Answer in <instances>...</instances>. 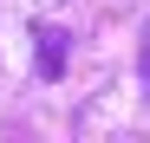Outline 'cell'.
<instances>
[{"label":"cell","instance_id":"cell-1","mask_svg":"<svg viewBox=\"0 0 150 143\" xmlns=\"http://www.w3.org/2000/svg\"><path fill=\"white\" fill-rule=\"evenodd\" d=\"M33 59H39V78H65V33L33 26Z\"/></svg>","mask_w":150,"mask_h":143},{"label":"cell","instance_id":"cell-2","mask_svg":"<svg viewBox=\"0 0 150 143\" xmlns=\"http://www.w3.org/2000/svg\"><path fill=\"white\" fill-rule=\"evenodd\" d=\"M144 91H150V26H144Z\"/></svg>","mask_w":150,"mask_h":143}]
</instances>
